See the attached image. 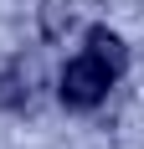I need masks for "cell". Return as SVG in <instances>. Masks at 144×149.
Returning a JSON list of instances; mask_svg holds the SVG:
<instances>
[{"label": "cell", "mask_w": 144, "mask_h": 149, "mask_svg": "<svg viewBox=\"0 0 144 149\" xmlns=\"http://www.w3.org/2000/svg\"><path fill=\"white\" fill-rule=\"evenodd\" d=\"M108 88H113V72L98 67L87 52H82L77 62H67L62 77H57V98H62L67 108H98L103 98H108Z\"/></svg>", "instance_id": "obj_1"}, {"label": "cell", "mask_w": 144, "mask_h": 149, "mask_svg": "<svg viewBox=\"0 0 144 149\" xmlns=\"http://www.w3.org/2000/svg\"><path fill=\"white\" fill-rule=\"evenodd\" d=\"M87 57L118 77L124 67H129V46H124V36H118V31H108V26H93V31H87Z\"/></svg>", "instance_id": "obj_2"}, {"label": "cell", "mask_w": 144, "mask_h": 149, "mask_svg": "<svg viewBox=\"0 0 144 149\" xmlns=\"http://www.w3.org/2000/svg\"><path fill=\"white\" fill-rule=\"evenodd\" d=\"M36 82H41L36 62H15L10 77H5V103H10V108H31V103H36Z\"/></svg>", "instance_id": "obj_3"}, {"label": "cell", "mask_w": 144, "mask_h": 149, "mask_svg": "<svg viewBox=\"0 0 144 149\" xmlns=\"http://www.w3.org/2000/svg\"><path fill=\"white\" fill-rule=\"evenodd\" d=\"M67 26H72V10L62 5V0H46V5H41V31L52 36V41H57V36H62Z\"/></svg>", "instance_id": "obj_4"}]
</instances>
